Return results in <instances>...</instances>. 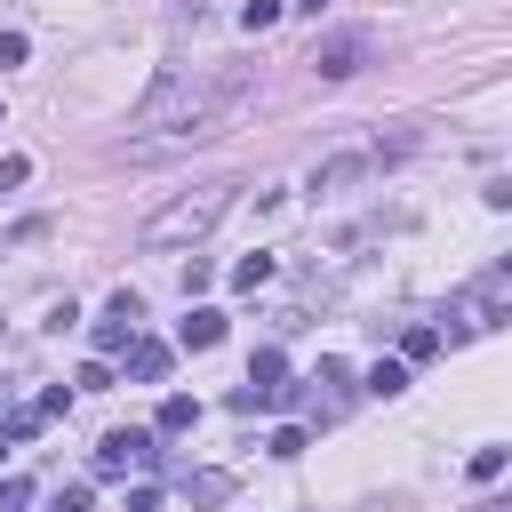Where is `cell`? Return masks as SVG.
<instances>
[{
    "mask_svg": "<svg viewBox=\"0 0 512 512\" xmlns=\"http://www.w3.org/2000/svg\"><path fill=\"white\" fill-rule=\"evenodd\" d=\"M248 88H256L248 64H168V72L144 88V104L128 112L136 152H176V144L216 136V128L248 104Z\"/></svg>",
    "mask_w": 512,
    "mask_h": 512,
    "instance_id": "1",
    "label": "cell"
},
{
    "mask_svg": "<svg viewBox=\"0 0 512 512\" xmlns=\"http://www.w3.org/2000/svg\"><path fill=\"white\" fill-rule=\"evenodd\" d=\"M224 208H232V184H192L184 200H168V208L144 224V240H152V248H184V240H208V232L224 224Z\"/></svg>",
    "mask_w": 512,
    "mask_h": 512,
    "instance_id": "2",
    "label": "cell"
},
{
    "mask_svg": "<svg viewBox=\"0 0 512 512\" xmlns=\"http://www.w3.org/2000/svg\"><path fill=\"white\" fill-rule=\"evenodd\" d=\"M368 48H376V40H368L360 24H344V32H320V40H312V72H320V80H352V72L368 64Z\"/></svg>",
    "mask_w": 512,
    "mask_h": 512,
    "instance_id": "3",
    "label": "cell"
},
{
    "mask_svg": "<svg viewBox=\"0 0 512 512\" xmlns=\"http://www.w3.org/2000/svg\"><path fill=\"white\" fill-rule=\"evenodd\" d=\"M160 448H152V432H104L96 440V480H128V472H144Z\"/></svg>",
    "mask_w": 512,
    "mask_h": 512,
    "instance_id": "4",
    "label": "cell"
},
{
    "mask_svg": "<svg viewBox=\"0 0 512 512\" xmlns=\"http://www.w3.org/2000/svg\"><path fill=\"white\" fill-rule=\"evenodd\" d=\"M368 176H376V152H336V160L312 168L304 192H312V200H336V192H352V184H368Z\"/></svg>",
    "mask_w": 512,
    "mask_h": 512,
    "instance_id": "5",
    "label": "cell"
},
{
    "mask_svg": "<svg viewBox=\"0 0 512 512\" xmlns=\"http://www.w3.org/2000/svg\"><path fill=\"white\" fill-rule=\"evenodd\" d=\"M136 328H144V304L120 288V296L104 304V320H96V352H128V344H136Z\"/></svg>",
    "mask_w": 512,
    "mask_h": 512,
    "instance_id": "6",
    "label": "cell"
},
{
    "mask_svg": "<svg viewBox=\"0 0 512 512\" xmlns=\"http://www.w3.org/2000/svg\"><path fill=\"white\" fill-rule=\"evenodd\" d=\"M176 344H184V352H208V344H224V312H216V304H192V312L176 320Z\"/></svg>",
    "mask_w": 512,
    "mask_h": 512,
    "instance_id": "7",
    "label": "cell"
},
{
    "mask_svg": "<svg viewBox=\"0 0 512 512\" xmlns=\"http://www.w3.org/2000/svg\"><path fill=\"white\" fill-rule=\"evenodd\" d=\"M128 376H136V384H160V376H168V344L136 336V344H128Z\"/></svg>",
    "mask_w": 512,
    "mask_h": 512,
    "instance_id": "8",
    "label": "cell"
},
{
    "mask_svg": "<svg viewBox=\"0 0 512 512\" xmlns=\"http://www.w3.org/2000/svg\"><path fill=\"white\" fill-rule=\"evenodd\" d=\"M192 424H200V400L192 392H168L160 400V432H192Z\"/></svg>",
    "mask_w": 512,
    "mask_h": 512,
    "instance_id": "9",
    "label": "cell"
},
{
    "mask_svg": "<svg viewBox=\"0 0 512 512\" xmlns=\"http://www.w3.org/2000/svg\"><path fill=\"white\" fill-rule=\"evenodd\" d=\"M184 496L192 504H224L232 496V472H184Z\"/></svg>",
    "mask_w": 512,
    "mask_h": 512,
    "instance_id": "10",
    "label": "cell"
},
{
    "mask_svg": "<svg viewBox=\"0 0 512 512\" xmlns=\"http://www.w3.org/2000/svg\"><path fill=\"white\" fill-rule=\"evenodd\" d=\"M368 392H376V400L408 392V360H376V368H368Z\"/></svg>",
    "mask_w": 512,
    "mask_h": 512,
    "instance_id": "11",
    "label": "cell"
},
{
    "mask_svg": "<svg viewBox=\"0 0 512 512\" xmlns=\"http://www.w3.org/2000/svg\"><path fill=\"white\" fill-rule=\"evenodd\" d=\"M264 280H272V256H240V264H232V288H248V296H256Z\"/></svg>",
    "mask_w": 512,
    "mask_h": 512,
    "instance_id": "12",
    "label": "cell"
},
{
    "mask_svg": "<svg viewBox=\"0 0 512 512\" xmlns=\"http://www.w3.org/2000/svg\"><path fill=\"white\" fill-rule=\"evenodd\" d=\"M264 448H272V456H280V464H288V456H304V448H312V432H304V424H280V432H272V440H264Z\"/></svg>",
    "mask_w": 512,
    "mask_h": 512,
    "instance_id": "13",
    "label": "cell"
},
{
    "mask_svg": "<svg viewBox=\"0 0 512 512\" xmlns=\"http://www.w3.org/2000/svg\"><path fill=\"white\" fill-rule=\"evenodd\" d=\"M432 352H440V328H408L400 336V360H432Z\"/></svg>",
    "mask_w": 512,
    "mask_h": 512,
    "instance_id": "14",
    "label": "cell"
},
{
    "mask_svg": "<svg viewBox=\"0 0 512 512\" xmlns=\"http://www.w3.org/2000/svg\"><path fill=\"white\" fill-rule=\"evenodd\" d=\"M240 24H248V32H272V24H280V0H248Z\"/></svg>",
    "mask_w": 512,
    "mask_h": 512,
    "instance_id": "15",
    "label": "cell"
},
{
    "mask_svg": "<svg viewBox=\"0 0 512 512\" xmlns=\"http://www.w3.org/2000/svg\"><path fill=\"white\" fill-rule=\"evenodd\" d=\"M72 384H80V392H112V360H88Z\"/></svg>",
    "mask_w": 512,
    "mask_h": 512,
    "instance_id": "16",
    "label": "cell"
},
{
    "mask_svg": "<svg viewBox=\"0 0 512 512\" xmlns=\"http://www.w3.org/2000/svg\"><path fill=\"white\" fill-rule=\"evenodd\" d=\"M464 472H472V480H496V472H504V448H472V464H464Z\"/></svg>",
    "mask_w": 512,
    "mask_h": 512,
    "instance_id": "17",
    "label": "cell"
},
{
    "mask_svg": "<svg viewBox=\"0 0 512 512\" xmlns=\"http://www.w3.org/2000/svg\"><path fill=\"white\" fill-rule=\"evenodd\" d=\"M56 512H96V496H88V488L72 480V488H56Z\"/></svg>",
    "mask_w": 512,
    "mask_h": 512,
    "instance_id": "18",
    "label": "cell"
},
{
    "mask_svg": "<svg viewBox=\"0 0 512 512\" xmlns=\"http://www.w3.org/2000/svg\"><path fill=\"white\" fill-rule=\"evenodd\" d=\"M128 512H160V488H144V480H136V488H128Z\"/></svg>",
    "mask_w": 512,
    "mask_h": 512,
    "instance_id": "19",
    "label": "cell"
},
{
    "mask_svg": "<svg viewBox=\"0 0 512 512\" xmlns=\"http://www.w3.org/2000/svg\"><path fill=\"white\" fill-rule=\"evenodd\" d=\"M488 208H512V176H496V184H488Z\"/></svg>",
    "mask_w": 512,
    "mask_h": 512,
    "instance_id": "20",
    "label": "cell"
},
{
    "mask_svg": "<svg viewBox=\"0 0 512 512\" xmlns=\"http://www.w3.org/2000/svg\"><path fill=\"white\" fill-rule=\"evenodd\" d=\"M288 8H304V16H320V8H328V0H288Z\"/></svg>",
    "mask_w": 512,
    "mask_h": 512,
    "instance_id": "21",
    "label": "cell"
}]
</instances>
